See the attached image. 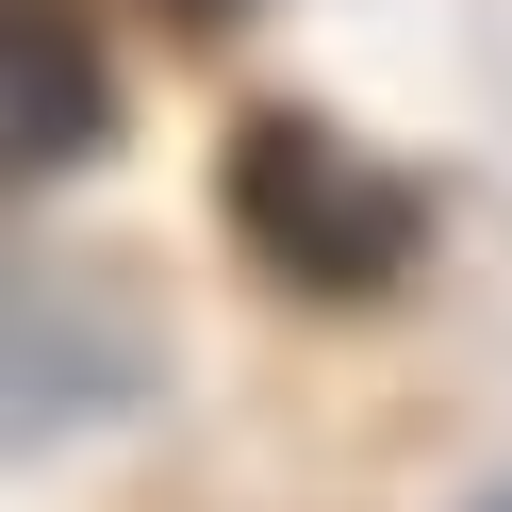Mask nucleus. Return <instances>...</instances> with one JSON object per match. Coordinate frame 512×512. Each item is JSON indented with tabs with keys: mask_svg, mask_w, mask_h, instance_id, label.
Masks as SVG:
<instances>
[{
	"mask_svg": "<svg viewBox=\"0 0 512 512\" xmlns=\"http://www.w3.org/2000/svg\"><path fill=\"white\" fill-rule=\"evenodd\" d=\"M215 215L248 232V265L281 281V298H397L413 265H430V182L380 166L347 116L314 100H265L232 149H215Z\"/></svg>",
	"mask_w": 512,
	"mask_h": 512,
	"instance_id": "obj_1",
	"label": "nucleus"
},
{
	"mask_svg": "<svg viewBox=\"0 0 512 512\" xmlns=\"http://www.w3.org/2000/svg\"><path fill=\"white\" fill-rule=\"evenodd\" d=\"M0 67H17V182H67L116 149V67L83 0H0Z\"/></svg>",
	"mask_w": 512,
	"mask_h": 512,
	"instance_id": "obj_2",
	"label": "nucleus"
},
{
	"mask_svg": "<svg viewBox=\"0 0 512 512\" xmlns=\"http://www.w3.org/2000/svg\"><path fill=\"white\" fill-rule=\"evenodd\" d=\"M166 17H182V34H232V17H265V0H166Z\"/></svg>",
	"mask_w": 512,
	"mask_h": 512,
	"instance_id": "obj_3",
	"label": "nucleus"
},
{
	"mask_svg": "<svg viewBox=\"0 0 512 512\" xmlns=\"http://www.w3.org/2000/svg\"><path fill=\"white\" fill-rule=\"evenodd\" d=\"M463 512H512V479H496V496H463Z\"/></svg>",
	"mask_w": 512,
	"mask_h": 512,
	"instance_id": "obj_4",
	"label": "nucleus"
}]
</instances>
